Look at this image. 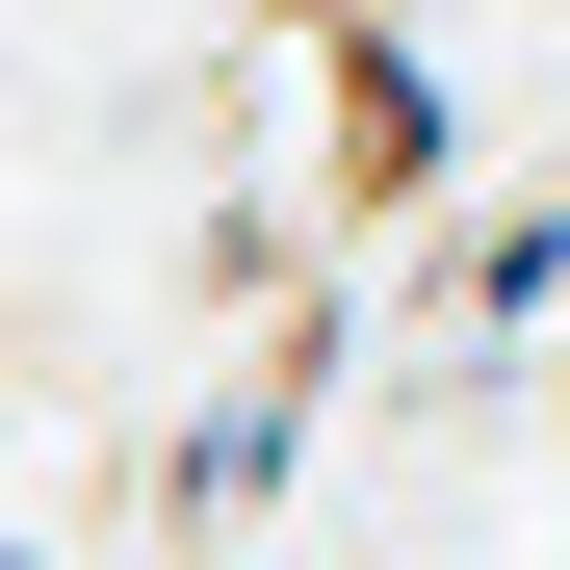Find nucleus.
<instances>
[{"label": "nucleus", "mask_w": 570, "mask_h": 570, "mask_svg": "<svg viewBox=\"0 0 570 570\" xmlns=\"http://www.w3.org/2000/svg\"><path fill=\"white\" fill-rule=\"evenodd\" d=\"M441 181H466V105L415 78V27H337V208H363V234H415Z\"/></svg>", "instance_id": "1"}, {"label": "nucleus", "mask_w": 570, "mask_h": 570, "mask_svg": "<svg viewBox=\"0 0 570 570\" xmlns=\"http://www.w3.org/2000/svg\"><path fill=\"white\" fill-rule=\"evenodd\" d=\"M441 285H466V337H544V312H570V208H466Z\"/></svg>", "instance_id": "2"}]
</instances>
